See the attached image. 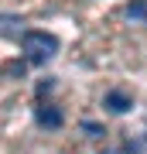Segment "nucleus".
<instances>
[{
	"instance_id": "nucleus-1",
	"label": "nucleus",
	"mask_w": 147,
	"mask_h": 154,
	"mask_svg": "<svg viewBox=\"0 0 147 154\" xmlns=\"http://www.w3.org/2000/svg\"><path fill=\"white\" fill-rule=\"evenodd\" d=\"M21 51L31 65H48V62L58 55V38L48 31H21Z\"/></svg>"
},
{
	"instance_id": "nucleus-2",
	"label": "nucleus",
	"mask_w": 147,
	"mask_h": 154,
	"mask_svg": "<svg viewBox=\"0 0 147 154\" xmlns=\"http://www.w3.org/2000/svg\"><path fill=\"white\" fill-rule=\"evenodd\" d=\"M106 106H109V113H127L133 106V96H127L123 89H113V93H106Z\"/></svg>"
},
{
	"instance_id": "nucleus-3",
	"label": "nucleus",
	"mask_w": 147,
	"mask_h": 154,
	"mask_svg": "<svg viewBox=\"0 0 147 154\" xmlns=\"http://www.w3.org/2000/svg\"><path fill=\"white\" fill-rule=\"evenodd\" d=\"M62 110H55V106H38V123L41 127H62Z\"/></svg>"
},
{
	"instance_id": "nucleus-4",
	"label": "nucleus",
	"mask_w": 147,
	"mask_h": 154,
	"mask_svg": "<svg viewBox=\"0 0 147 154\" xmlns=\"http://www.w3.org/2000/svg\"><path fill=\"white\" fill-rule=\"evenodd\" d=\"M127 17H130V21H144L147 17V0H133V4L127 7Z\"/></svg>"
},
{
	"instance_id": "nucleus-5",
	"label": "nucleus",
	"mask_w": 147,
	"mask_h": 154,
	"mask_svg": "<svg viewBox=\"0 0 147 154\" xmlns=\"http://www.w3.org/2000/svg\"><path fill=\"white\" fill-rule=\"evenodd\" d=\"M82 127H86V130H89V137H99V134H103V127H99V123H93V120H86Z\"/></svg>"
}]
</instances>
